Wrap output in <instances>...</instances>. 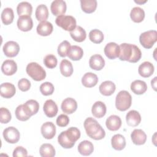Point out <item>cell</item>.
<instances>
[{
	"mask_svg": "<svg viewBox=\"0 0 157 157\" xmlns=\"http://www.w3.org/2000/svg\"><path fill=\"white\" fill-rule=\"evenodd\" d=\"M120 46V54L118 56L121 61H127L135 63L140 60L142 53L140 48L136 45L123 43Z\"/></svg>",
	"mask_w": 157,
	"mask_h": 157,
	"instance_id": "obj_1",
	"label": "cell"
},
{
	"mask_svg": "<svg viewBox=\"0 0 157 157\" xmlns=\"http://www.w3.org/2000/svg\"><path fill=\"white\" fill-rule=\"evenodd\" d=\"M86 134L94 140L102 139L105 136V132L98 121L92 117L87 118L83 123Z\"/></svg>",
	"mask_w": 157,
	"mask_h": 157,
	"instance_id": "obj_2",
	"label": "cell"
},
{
	"mask_svg": "<svg viewBox=\"0 0 157 157\" xmlns=\"http://www.w3.org/2000/svg\"><path fill=\"white\" fill-rule=\"evenodd\" d=\"M28 75L35 81H41L45 79L46 72L44 69L36 62L29 63L26 68Z\"/></svg>",
	"mask_w": 157,
	"mask_h": 157,
	"instance_id": "obj_3",
	"label": "cell"
},
{
	"mask_svg": "<svg viewBox=\"0 0 157 157\" xmlns=\"http://www.w3.org/2000/svg\"><path fill=\"white\" fill-rule=\"evenodd\" d=\"M132 97L129 93L125 90L120 91L115 99L116 108L120 111H125L131 105Z\"/></svg>",
	"mask_w": 157,
	"mask_h": 157,
	"instance_id": "obj_4",
	"label": "cell"
},
{
	"mask_svg": "<svg viewBox=\"0 0 157 157\" xmlns=\"http://www.w3.org/2000/svg\"><path fill=\"white\" fill-rule=\"evenodd\" d=\"M56 24L67 31H71L76 27V20L71 15H62L56 17Z\"/></svg>",
	"mask_w": 157,
	"mask_h": 157,
	"instance_id": "obj_5",
	"label": "cell"
},
{
	"mask_svg": "<svg viewBox=\"0 0 157 157\" xmlns=\"http://www.w3.org/2000/svg\"><path fill=\"white\" fill-rule=\"evenodd\" d=\"M157 40V32L155 30H150L142 33L139 36L140 44L147 49L151 48Z\"/></svg>",
	"mask_w": 157,
	"mask_h": 157,
	"instance_id": "obj_6",
	"label": "cell"
},
{
	"mask_svg": "<svg viewBox=\"0 0 157 157\" xmlns=\"http://www.w3.org/2000/svg\"><path fill=\"white\" fill-rule=\"evenodd\" d=\"M4 140L9 144H15L18 142L20 134L18 130L13 126H9L3 131Z\"/></svg>",
	"mask_w": 157,
	"mask_h": 157,
	"instance_id": "obj_7",
	"label": "cell"
},
{
	"mask_svg": "<svg viewBox=\"0 0 157 157\" xmlns=\"http://www.w3.org/2000/svg\"><path fill=\"white\" fill-rule=\"evenodd\" d=\"M2 50L6 56L12 58L18 55L20 51V46L17 42L10 40L5 43Z\"/></svg>",
	"mask_w": 157,
	"mask_h": 157,
	"instance_id": "obj_8",
	"label": "cell"
},
{
	"mask_svg": "<svg viewBox=\"0 0 157 157\" xmlns=\"http://www.w3.org/2000/svg\"><path fill=\"white\" fill-rule=\"evenodd\" d=\"M105 56L110 59H114L118 58L120 54V46L115 42H109L104 49Z\"/></svg>",
	"mask_w": 157,
	"mask_h": 157,
	"instance_id": "obj_9",
	"label": "cell"
},
{
	"mask_svg": "<svg viewBox=\"0 0 157 157\" xmlns=\"http://www.w3.org/2000/svg\"><path fill=\"white\" fill-rule=\"evenodd\" d=\"M40 131L45 139H52L56 134V127L52 122L47 121L42 125Z\"/></svg>",
	"mask_w": 157,
	"mask_h": 157,
	"instance_id": "obj_10",
	"label": "cell"
},
{
	"mask_svg": "<svg viewBox=\"0 0 157 157\" xmlns=\"http://www.w3.org/2000/svg\"><path fill=\"white\" fill-rule=\"evenodd\" d=\"M66 3L63 0L53 1L50 6L52 13L55 16L64 15L66 12Z\"/></svg>",
	"mask_w": 157,
	"mask_h": 157,
	"instance_id": "obj_11",
	"label": "cell"
},
{
	"mask_svg": "<svg viewBox=\"0 0 157 157\" xmlns=\"http://www.w3.org/2000/svg\"><path fill=\"white\" fill-rule=\"evenodd\" d=\"M61 108L64 113L72 114L77 110V103L74 99L72 98H67L63 101Z\"/></svg>",
	"mask_w": 157,
	"mask_h": 157,
	"instance_id": "obj_12",
	"label": "cell"
},
{
	"mask_svg": "<svg viewBox=\"0 0 157 157\" xmlns=\"http://www.w3.org/2000/svg\"><path fill=\"white\" fill-rule=\"evenodd\" d=\"M16 92L15 86L10 83L6 82L1 85L0 94L2 97L9 99L13 97Z\"/></svg>",
	"mask_w": 157,
	"mask_h": 157,
	"instance_id": "obj_13",
	"label": "cell"
},
{
	"mask_svg": "<svg viewBox=\"0 0 157 157\" xmlns=\"http://www.w3.org/2000/svg\"><path fill=\"white\" fill-rule=\"evenodd\" d=\"M43 110L47 117L52 118L56 115L58 109L56 104L53 100L48 99L44 104Z\"/></svg>",
	"mask_w": 157,
	"mask_h": 157,
	"instance_id": "obj_14",
	"label": "cell"
},
{
	"mask_svg": "<svg viewBox=\"0 0 157 157\" xmlns=\"http://www.w3.org/2000/svg\"><path fill=\"white\" fill-rule=\"evenodd\" d=\"M131 140L134 144L141 145L145 143L147 140V135L145 132L140 129H135L131 134Z\"/></svg>",
	"mask_w": 157,
	"mask_h": 157,
	"instance_id": "obj_15",
	"label": "cell"
},
{
	"mask_svg": "<svg viewBox=\"0 0 157 157\" xmlns=\"http://www.w3.org/2000/svg\"><path fill=\"white\" fill-rule=\"evenodd\" d=\"M1 71L6 75H12L17 71V63L13 60L6 59L2 64Z\"/></svg>",
	"mask_w": 157,
	"mask_h": 157,
	"instance_id": "obj_16",
	"label": "cell"
},
{
	"mask_svg": "<svg viewBox=\"0 0 157 157\" xmlns=\"http://www.w3.org/2000/svg\"><path fill=\"white\" fill-rule=\"evenodd\" d=\"M90 67L94 70L100 71L105 66V61L102 56L99 54L92 55L89 60Z\"/></svg>",
	"mask_w": 157,
	"mask_h": 157,
	"instance_id": "obj_17",
	"label": "cell"
},
{
	"mask_svg": "<svg viewBox=\"0 0 157 157\" xmlns=\"http://www.w3.org/2000/svg\"><path fill=\"white\" fill-rule=\"evenodd\" d=\"M17 26L22 31H29L33 27V19L31 17H19L17 20Z\"/></svg>",
	"mask_w": 157,
	"mask_h": 157,
	"instance_id": "obj_18",
	"label": "cell"
},
{
	"mask_svg": "<svg viewBox=\"0 0 157 157\" xmlns=\"http://www.w3.org/2000/svg\"><path fill=\"white\" fill-rule=\"evenodd\" d=\"M154 70L155 67L152 63L149 61H145L139 66L138 72L140 76L147 78L150 77L153 74Z\"/></svg>",
	"mask_w": 157,
	"mask_h": 157,
	"instance_id": "obj_19",
	"label": "cell"
},
{
	"mask_svg": "<svg viewBox=\"0 0 157 157\" xmlns=\"http://www.w3.org/2000/svg\"><path fill=\"white\" fill-rule=\"evenodd\" d=\"M17 12L19 17H31L33 12V7L29 2L23 1L18 4Z\"/></svg>",
	"mask_w": 157,
	"mask_h": 157,
	"instance_id": "obj_20",
	"label": "cell"
},
{
	"mask_svg": "<svg viewBox=\"0 0 157 157\" xmlns=\"http://www.w3.org/2000/svg\"><path fill=\"white\" fill-rule=\"evenodd\" d=\"M126 120L128 125L133 127L137 126L141 121V116L137 111L132 110L127 113Z\"/></svg>",
	"mask_w": 157,
	"mask_h": 157,
	"instance_id": "obj_21",
	"label": "cell"
},
{
	"mask_svg": "<svg viewBox=\"0 0 157 157\" xmlns=\"http://www.w3.org/2000/svg\"><path fill=\"white\" fill-rule=\"evenodd\" d=\"M105 125L108 129L112 131H117L121 126V120L120 117L112 115L107 118Z\"/></svg>",
	"mask_w": 157,
	"mask_h": 157,
	"instance_id": "obj_22",
	"label": "cell"
},
{
	"mask_svg": "<svg viewBox=\"0 0 157 157\" xmlns=\"http://www.w3.org/2000/svg\"><path fill=\"white\" fill-rule=\"evenodd\" d=\"M98 82V76L93 72H86L82 78V85L86 88H91Z\"/></svg>",
	"mask_w": 157,
	"mask_h": 157,
	"instance_id": "obj_23",
	"label": "cell"
},
{
	"mask_svg": "<svg viewBox=\"0 0 157 157\" xmlns=\"http://www.w3.org/2000/svg\"><path fill=\"white\" fill-rule=\"evenodd\" d=\"M53 27L52 24L47 21H44L39 23L37 26V33L42 36H47L51 34L53 32Z\"/></svg>",
	"mask_w": 157,
	"mask_h": 157,
	"instance_id": "obj_24",
	"label": "cell"
},
{
	"mask_svg": "<svg viewBox=\"0 0 157 157\" xmlns=\"http://www.w3.org/2000/svg\"><path fill=\"white\" fill-rule=\"evenodd\" d=\"M116 86L115 83L110 80H107L103 82L99 87L100 93L106 96L112 95L115 91Z\"/></svg>",
	"mask_w": 157,
	"mask_h": 157,
	"instance_id": "obj_25",
	"label": "cell"
},
{
	"mask_svg": "<svg viewBox=\"0 0 157 157\" xmlns=\"http://www.w3.org/2000/svg\"><path fill=\"white\" fill-rule=\"evenodd\" d=\"M106 106L102 101L95 102L91 108L92 114L94 117L98 118L103 117L106 113Z\"/></svg>",
	"mask_w": 157,
	"mask_h": 157,
	"instance_id": "obj_26",
	"label": "cell"
},
{
	"mask_svg": "<svg viewBox=\"0 0 157 157\" xmlns=\"http://www.w3.org/2000/svg\"><path fill=\"white\" fill-rule=\"evenodd\" d=\"M78 151L83 156L90 155L94 150V146L92 142L89 140L82 141L78 145Z\"/></svg>",
	"mask_w": 157,
	"mask_h": 157,
	"instance_id": "obj_27",
	"label": "cell"
},
{
	"mask_svg": "<svg viewBox=\"0 0 157 157\" xmlns=\"http://www.w3.org/2000/svg\"><path fill=\"white\" fill-rule=\"evenodd\" d=\"M111 144L115 150L118 151L122 150L126 146L125 138L121 134H115L111 139Z\"/></svg>",
	"mask_w": 157,
	"mask_h": 157,
	"instance_id": "obj_28",
	"label": "cell"
},
{
	"mask_svg": "<svg viewBox=\"0 0 157 157\" xmlns=\"http://www.w3.org/2000/svg\"><path fill=\"white\" fill-rule=\"evenodd\" d=\"M131 90L136 94H142L147 90V83L140 80H136L131 84Z\"/></svg>",
	"mask_w": 157,
	"mask_h": 157,
	"instance_id": "obj_29",
	"label": "cell"
},
{
	"mask_svg": "<svg viewBox=\"0 0 157 157\" xmlns=\"http://www.w3.org/2000/svg\"><path fill=\"white\" fill-rule=\"evenodd\" d=\"M70 35L75 41L78 42L84 41L86 37L85 30L80 26H76L72 31H70Z\"/></svg>",
	"mask_w": 157,
	"mask_h": 157,
	"instance_id": "obj_30",
	"label": "cell"
},
{
	"mask_svg": "<svg viewBox=\"0 0 157 157\" xmlns=\"http://www.w3.org/2000/svg\"><path fill=\"white\" fill-rule=\"evenodd\" d=\"M83 55V49L77 45L71 46L67 53V56L69 59L73 61L80 60Z\"/></svg>",
	"mask_w": 157,
	"mask_h": 157,
	"instance_id": "obj_31",
	"label": "cell"
},
{
	"mask_svg": "<svg viewBox=\"0 0 157 157\" xmlns=\"http://www.w3.org/2000/svg\"><path fill=\"white\" fill-rule=\"evenodd\" d=\"M61 74L64 77H70L73 74V66L72 63L67 59H63L59 65Z\"/></svg>",
	"mask_w": 157,
	"mask_h": 157,
	"instance_id": "obj_32",
	"label": "cell"
},
{
	"mask_svg": "<svg viewBox=\"0 0 157 157\" xmlns=\"http://www.w3.org/2000/svg\"><path fill=\"white\" fill-rule=\"evenodd\" d=\"M35 15L37 20L40 22L46 21L48 17V10L46 5L40 4L39 5L36 10Z\"/></svg>",
	"mask_w": 157,
	"mask_h": 157,
	"instance_id": "obj_33",
	"label": "cell"
},
{
	"mask_svg": "<svg viewBox=\"0 0 157 157\" xmlns=\"http://www.w3.org/2000/svg\"><path fill=\"white\" fill-rule=\"evenodd\" d=\"M80 4L82 10L86 13L94 12L97 7L96 0H80Z\"/></svg>",
	"mask_w": 157,
	"mask_h": 157,
	"instance_id": "obj_34",
	"label": "cell"
},
{
	"mask_svg": "<svg viewBox=\"0 0 157 157\" xmlns=\"http://www.w3.org/2000/svg\"><path fill=\"white\" fill-rule=\"evenodd\" d=\"M130 17L133 21L140 23L145 18V12L143 9L139 7H134L131 11Z\"/></svg>",
	"mask_w": 157,
	"mask_h": 157,
	"instance_id": "obj_35",
	"label": "cell"
},
{
	"mask_svg": "<svg viewBox=\"0 0 157 157\" xmlns=\"http://www.w3.org/2000/svg\"><path fill=\"white\" fill-rule=\"evenodd\" d=\"M39 153L42 157H53L55 156V150L50 144H43L39 149Z\"/></svg>",
	"mask_w": 157,
	"mask_h": 157,
	"instance_id": "obj_36",
	"label": "cell"
},
{
	"mask_svg": "<svg viewBox=\"0 0 157 157\" xmlns=\"http://www.w3.org/2000/svg\"><path fill=\"white\" fill-rule=\"evenodd\" d=\"M23 105L26 112L31 116L37 113L39 109V104L38 102L34 99H29Z\"/></svg>",
	"mask_w": 157,
	"mask_h": 157,
	"instance_id": "obj_37",
	"label": "cell"
},
{
	"mask_svg": "<svg viewBox=\"0 0 157 157\" xmlns=\"http://www.w3.org/2000/svg\"><path fill=\"white\" fill-rule=\"evenodd\" d=\"M14 18V13L12 8H4L1 13V20L5 25H10L13 22Z\"/></svg>",
	"mask_w": 157,
	"mask_h": 157,
	"instance_id": "obj_38",
	"label": "cell"
},
{
	"mask_svg": "<svg viewBox=\"0 0 157 157\" xmlns=\"http://www.w3.org/2000/svg\"><path fill=\"white\" fill-rule=\"evenodd\" d=\"M64 131L68 139L74 144H75V142L78 140L80 137V131L76 127L69 128Z\"/></svg>",
	"mask_w": 157,
	"mask_h": 157,
	"instance_id": "obj_39",
	"label": "cell"
},
{
	"mask_svg": "<svg viewBox=\"0 0 157 157\" xmlns=\"http://www.w3.org/2000/svg\"><path fill=\"white\" fill-rule=\"evenodd\" d=\"M15 116L16 118L21 121H25L29 119V118L31 117L25 110L23 104H21L18 105L16 109H15Z\"/></svg>",
	"mask_w": 157,
	"mask_h": 157,
	"instance_id": "obj_40",
	"label": "cell"
},
{
	"mask_svg": "<svg viewBox=\"0 0 157 157\" xmlns=\"http://www.w3.org/2000/svg\"><path fill=\"white\" fill-rule=\"evenodd\" d=\"M90 40L94 44H100L104 40V34L102 32L98 29L91 30L89 33Z\"/></svg>",
	"mask_w": 157,
	"mask_h": 157,
	"instance_id": "obj_41",
	"label": "cell"
},
{
	"mask_svg": "<svg viewBox=\"0 0 157 157\" xmlns=\"http://www.w3.org/2000/svg\"><path fill=\"white\" fill-rule=\"evenodd\" d=\"M58 142L59 144L64 148H71L75 144L71 142L67 137L65 131H62L58 137Z\"/></svg>",
	"mask_w": 157,
	"mask_h": 157,
	"instance_id": "obj_42",
	"label": "cell"
},
{
	"mask_svg": "<svg viewBox=\"0 0 157 157\" xmlns=\"http://www.w3.org/2000/svg\"><path fill=\"white\" fill-rule=\"evenodd\" d=\"M40 91L44 96H49L53 94L54 92V86L49 82H45L42 83L40 86Z\"/></svg>",
	"mask_w": 157,
	"mask_h": 157,
	"instance_id": "obj_43",
	"label": "cell"
},
{
	"mask_svg": "<svg viewBox=\"0 0 157 157\" xmlns=\"http://www.w3.org/2000/svg\"><path fill=\"white\" fill-rule=\"evenodd\" d=\"M57 58L56 57L52 55L49 54L46 55L44 58V63L45 66L49 69H53L57 65Z\"/></svg>",
	"mask_w": 157,
	"mask_h": 157,
	"instance_id": "obj_44",
	"label": "cell"
},
{
	"mask_svg": "<svg viewBox=\"0 0 157 157\" xmlns=\"http://www.w3.org/2000/svg\"><path fill=\"white\" fill-rule=\"evenodd\" d=\"M71 47V44L67 40H63L58 47V53L61 57H66Z\"/></svg>",
	"mask_w": 157,
	"mask_h": 157,
	"instance_id": "obj_45",
	"label": "cell"
},
{
	"mask_svg": "<svg viewBox=\"0 0 157 157\" xmlns=\"http://www.w3.org/2000/svg\"><path fill=\"white\" fill-rule=\"evenodd\" d=\"M12 115L10 111L5 107H1L0 109L1 123L2 124L7 123L10 121Z\"/></svg>",
	"mask_w": 157,
	"mask_h": 157,
	"instance_id": "obj_46",
	"label": "cell"
},
{
	"mask_svg": "<svg viewBox=\"0 0 157 157\" xmlns=\"http://www.w3.org/2000/svg\"><path fill=\"white\" fill-rule=\"evenodd\" d=\"M18 86L21 91H26L29 90L31 87V82L27 78H23L18 81Z\"/></svg>",
	"mask_w": 157,
	"mask_h": 157,
	"instance_id": "obj_47",
	"label": "cell"
},
{
	"mask_svg": "<svg viewBox=\"0 0 157 157\" xmlns=\"http://www.w3.org/2000/svg\"><path fill=\"white\" fill-rule=\"evenodd\" d=\"M56 124L59 127H65L69 123V118L67 115L65 114L59 115L56 120Z\"/></svg>",
	"mask_w": 157,
	"mask_h": 157,
	"instance_id": "obj_48",
	"label": "cell"
},
{
	"mask_svg": "<svg viewBox=\"0 0 157 157\" xmlns=\"http://www.w3.org/2000/svg\"><path fill=\"white\" fill-rule=\"evenodd\" d=\"M28 155V151L26 148L21 146L17 147L13 151V157H25Z\"/></svg>",
	"mask_w": 157,
	"mask_h": 157,
	"instance_id": "obj_49",
	"label": "cell"
},
{
	"mask_svg": "<svg viewBox=\"0 0 157 157\" xmlns=\"http://www.w3.org/2000/svg\"><path fill=\"white\" fill-rule=\"evenodd\" d=\"M156 78H157V77H154V78H153V80H151V85L152 88H153V90H154L155 91L156 90Z\"/></svg>",
	"mask_w": 157,
	"mask_h": 157,
	"instance_id": "obj_50",
	"label": "cell"
},
{
	"mask_svg": "<svg viewBox=\"0 0 157 157\" xmlns=\"http://www.w3.org/2000/svg\"><path fill=\"white\" fill-rule=\"evenodd\" d=\"M147 2V1H135V2H136V3H137V4H143V3H145V2Z\"/></svg>",
	"mask_w": 157,
	"mask_h": 157,
	"instance_id": "obj_51",
	"label": "cell"
}]
</instances>
